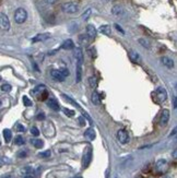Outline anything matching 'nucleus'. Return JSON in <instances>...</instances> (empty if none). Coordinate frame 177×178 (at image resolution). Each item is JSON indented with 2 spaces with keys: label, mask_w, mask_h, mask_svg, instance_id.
I'll use <instances>...</instances> for the list:
<instances>
[{
  "label": "nucleus",
  "mask_w": 177,
  "mask_h": 178,
  "mask_svg": "<svg viewBox=\"0 0 177 178\" xmlns=\"http://www.w3.org/2000/svg\"><path fill=\"white\" fill-rule=\"evenodd\" d=\"M47 106L49 107V108H52L53 110H59L58 102H57L56 100H54V98H50V100L47 101Z\"/></svg>",
  "instance_id": "16"
},
{
  "label": "nucleus",
  "mask_w": 177,
  "mask_h": 178,
  "mask_svg": "<svg viewBox=\"0 0 177 178\" xmlns=\"http://www.w3.org/2000/svg\"><path fill=\"white\" fill-rule=\"evenodd\" d=\"M27 19V12L25 9L23 8H19V9L16 10L14 12V21H16L18 24H22L26 21Z\"/></svg>",
  "instance_id": "1"
},
{
  "label": "nucleus",
  "mask_w": 177,
  "mask_h": 178,
  "mask_svg": "<svg viewBox=\"0 0 177 178\" xmlns=\"http://www.w3.org/2000/svg\"><path fill=\"white\" fill-rule=\"evenodd\" d=\"M79 40H80L81 44L86 45L89 43V40H87V35H80L79 36Z\"/></svg>",
  "instance_id": "28"
},
{
  "label": "nucleus",
  "mask_w": 177,
  "mask_h": 178,
  "mask_svg": "<svg viewBox=\"0 0 177 178\" xmlns=\"http://www.w3.org/2000/svg\"><path fill=\"white\" fill-rule=\"evenodd\" d=\"M100 32L104 35H110L112 33V29H110V25L108 24H104V25H101L100 26Z\"/></svg>",
  "instance_id": "18"
},
{
  "label": "nucleus",
  "mask_w": 177,
  "mask_h": 178,
  "mask_svg": "<svg viewBox=\"0 0 177 178\" xmlns=\"http://www.w3.org/2000/svg\"><path fill=\"white\" fill-rule=\"evenodd\" d=\"M2 178H13V177H11V176H9V175H8V176H3Z\"/></svg>",
  "instance_id": "45"
},
{
  "label": "nucleus",
  "mask_w": 177,
  "mask_h": 178,
  "mask_svg": "<svg viewBox=\"0 0 177 178\" xmlns=\"http://www.w3.org/2000/svg\"><path fill=\"white\" fill-rule=\"evenodd\" d=\"M1 104H2V103H1V102H0V106H1Z\"/></svg>",
  "instance_id": "47"
},
{
  "label": "nucleus",
  "mask_w": 177,
  "mask_h": 178,
  "mask_svg": "<svg viewBox=\"0 0 177 178\" xmlns=\"http://www.w3.org/2000/svg\"><path fill=\"white\" fill-rule=\"evenodd\" d=\"M46 3H48V5H54V3H56L58 0H45Z\"/></svg>",
  "instance_id": "41"
},
{
  "label": "nucleus",
  "mask_w": 177,
  "mask_h": 178,
  "mask_svg": "<svg viewBox=\"0 0 177 178\" xmlns=\"http://www.w3.org/2000/svg\"><path fill=\"white\" fill-rule=\"evenodd\" d=\"M96 34H97V31H96V29H95L94 25H92V24L87 25L86 26V35L89 36V37L94 38L95 36H96Z\"/></svg>",
  "instance_id": "10"
},
{
  "label": "nucleus",
  "mask_w": 177,
  "mask_h": 178,
  "mask_svg": "<svg viewBox=\"0 0 177 178\" xmlns=\"http://www.w3.org/2000/svg\"><path fill=\"white\" fill-rule=\"evenodd\" d=\"M79 124H80V126H84L85 125V120L84 118L81 116V117H79Z\"/></svg>",
  "instance_id": "39"
},
{
  "label": "nucleus",
  "mask_w": 177,
  "mask_h": 178,
  "mask_svg": "<svg viewBox=\"0 0 177 178\" xmlns=\"http://www.w3.org/2000/svg\"><path fill=\"white\" fill-rule=\"evenodd\" d=\"M96 83H97V80H96L95 77H91V78H89V84H90L91 87H96Z\"/></svg>",
  "instance_id": "27"
},
{
  "label": "nucleus",
  "mask_w": 177,
  "mask_h": 178,
  "mask_svg": "<svg viewBox=\"0 0 177 178\" xmlns=\"http://www.w3.org/2000/svg\"><path fill=\"white\" fill-rule=\"evenodd\" d=\"M162 63H163V65L165 66V67H167V68H173L174 67V61H173V59L172 58H170V57H162Z\"/></svg>",
  "instance_id": "17"
},
{
  "label": "nucleus",
  "mask_w": 177,
  "mask_h": 178,
  "mask_svg": "<svg viewBox=\"0 0 177 178\" xmlns=\"http://www.w3.org/2000/svg\"><path fill=\"white\" fill-rule=\"evenodd\" d=\"M139 44H141L143 47H147V48H150V43L147 40H143V38H140L139 40Z\"/></svg>",
  "instance_id": "30"
},
{
  "label": "nucleus",
  "mask_w": 177,
  "mask_h": 178,
  "mask_svg": "<svg viewBox=\"0 0 177 178\" xmlns=\"http://www.w3.org/2000/svg\"><path fill=\"white\" fill-rule=\"evenodd\" d=\"M38 156H40V157H49L50 151L49 150H47V151H45V152H40V153L38 154Z\"/></svg>",
  "instance_id": "33"
},
{
  "label": "nucleus",
  "mask_w": 177,
  "mask_h": 178,
  "mask_svg": "<svg viewBox=\"0 0 177 178\" xmlns=\"http://www.w3.org/2000/svg\"><path fill=\"white\" fill-rule=\"evenodd\" d=\"M74 58H76L77 63H81L83 61V53L81 48H76L74 49Z\"/></svg>",
  "instance_id": "13"
},
{
  "label": "nucleus",
  "mask_w": 177,
  "mask_h": 178,
  "mask_svg": "<svg viewBox=\"0 0 177 178\" xmlns=\"http://www.w3.org/2000/svg\"><path fill=\"white\" fill-rule=\"evenodd\" d=\"M77 82H80L81 78H82V63H77Z\"/></svg>",
  "instance_id": "21"
},
{
  "label": "nucleus",
  "mask_w": 177,
  "mask_h": 178,
  "mask_svg": "<svg viewBox=\"0 0 177 178\" xmlns=\"http://www.w3.org/2000/svg\"><path fill=\"white\" fill-rule=\"evenodd\" d=\"M16 130H18V131H20V132H24L25 128H24V126H22V125H18V126H16Z\"/></svg>",
  "instance_id": "37"
},
{
  "label": "nucleus",
  "mask_w": 177,
  "mask_h": 178,
  "mask_svg": "<svg viewBox=\"0 0 177 178\" xmlns=\"http://www.w3.org/2000/svg\"><path fill=\"white\" fill-rule=\"evenodd\" d=\"M21 174H22L23 176H24V175H27V174H34L33 167H31V166L23 167V168L21 169Z\"/></svg>",
  "instance_id": "24"
},
{
  "label": "nucleus",
  "mask_w": 177,
  "mask_h": 178,
  "mask_svg": "<svg viewBox=\"0 0 177 178\" xmlns=\"http://www.w3.org/2000/svg\"><path fill=\"white\" fill-rule=\"evenodd\" d=\"M117 139L121 144H126V143L129 142V134L125 129H120L117 132Z\"/></svg>",
  "instance_id": "5"
},
{
  "label": "nucleus",
  "mask_w": 177,
  "mask_h": 178,
  "mask_svg": "<svg viewBox=\"0 0 177 178\" xmlns=\"http://www.w3.org/2000/svg\"><path fill=\"white\" fill-rule=\"evenodd\" d=\"M170 120V110L168 109H163L160 118V126H166Z\"/></svg>",
  "instance_id": "8"
},
{
  "label": "nucleus",
  "mask_w": 177,
  "mask_h": 178,
  "mask_svg": "<svg viewBox=\"0 0 177 178\" xmlns=\"http://www.w3.org/2000/svg\"><path fill=\"white\" fill-rule=\"evenodd\" d=\"M0 29L2 31H9L10 30L9 18L5 13H0Z\"/></svg>",
  "instance_id": "4"
},
{
  "label": "nucleus",
  "mask_w": 177,
  "mask_h": 178,
  "mask_svg": "<svg viewBox=\"0 0 177 178\" xmlns=\"http://www.w3.org/2000/svg\"><path fill=\"white\" fill-rule=\"evenodd\" d=\"M23 104L25 105V106L26 107H30V106H32V105H33V103H32V101L30 100L29 97H27V96H23Z\"/></svg>",
  "instance_id": "26"
},
{
  "label": "nucleus",
  "mask_w": 177,
  "mask_h": 178,
  "mask_svg": "<svg viewBox=\"0 0 177 178\" xmlns=\"http://www.w3.org/2000/svg\"><path fill=\"white\" fill-rule=\"evenodd\" d=\"M61 10L65 13H77L79 11V5L77 2H66L61 6Z\"/></svg>",
  "instance_id": "2"
},
{
  "label": "nucleus",
  "mask_w": 177,
  "mask_h": 178,
  "mask_svg": "<svg viewBox=\"0 0 177 178\" xmlns=\"http://www.w3.org/2000/svg\"><path fill=\"white\" fill-rule=\"evenodd\" d=\"M76 178H82V177H76Z\"/></svg>",
  "instance_id": "48"
},
{
  "label": "nucleus",
  "mask_w": 177,
  "mask_h": 178,
  "mask_svg": "<svg viewBox=\"0 0 177 178\" xmlns=\"http://www.w3.org/2000/svg\"><path fill=\"white\" fill-rule=\"evenodd\" d=\"M31 134H33V136H35V137H38V136H40V130H38L36 127H32L31 128Z\"/></svg>",
  "instance_id": "35"
},
{
  "label": "nucleus",
  "mask_w": 177,
  "mask_h": 178,
  "mask_svg": "<svg viewBox=\"0 0 177 178\" xmlns=\"http://www.w3.org/2000/svg\"><path fill=\"white\" fill-rule=\"evenodd\" d=\"M91 13H92V10H91V9H87V10H86V11H85V12H84V13H83V16H82L83 20H84V21H86V20H87V19L90 18Z\"/></svg>",
  "instance_id": "29"
},
{
  "label": "nucleus",
  "mask_w": 177,
  "mask_h": 178,
  "mask_svg": "<svg viewBox=\"0 0 177 178\" xmlns=\"http://www.w3.org/2000/svg\"><path fill=\"white\" fill-rule=\"evenodd\" d=\"M129 58L131 59V61L133 63H140V55L135 50H129Z\"/></svg>",
  "instance_id": "15"
},
{
  "label": "nucleus",
  "mask_w": 177,
  "mask_h": 178,
  "mask_svg": "<svg viewBox=\"0 0 177 178\" xmlns=\"http://www.w3.org/2000/svg\"><path fill=\"white\" fill-rule=\"evenodd\" d=\"M1 91H3V92H10V91H11V85H10V84H3V85H1Z\"/></svg>",
  "instance_id": "34"
},
{
  "label": "nucleus",
  "mask_w": 177,
  "mask_h": 178,
  "mask_svg": "<svg viewBox=\"0 0 177 178\" xmlns=\"http://www.w3.org/2000/svg\"><path fill=\"white\" fill-rule=\"evenodd\" d=\"M112 13L114 14L115 16H117V18H121V16H123L126 14V10L123 6L116 5L112 8Z\"/></svg>",
  "instance_id": "7"
},
{
  "label": "nucleus",
  "mask_w": 177,
  "mask_h": 178,
  "mask_svg": "<svg viewBox=\"0 0 177 178\" xmlns=\"http://www.w3.org/2000/svg\"><path fill=\"white\" fill-rule=\"evenodd\" d=\"M84 137L87 139V140L90 141H93L95 139V131L93 128H89V129H86V131L84 132Z\"/></svg>",
  "instance_id": "14"
},
{
  "label": "nucleus",
  "mask_w": 177,
  "mask_h": 178,
  "mask_svg": "<svg viewBox=\"0 0 177 178\" xmlns=\"http://www.w3.org/2000/svg\"><path fill=\"white\" fill-rule=\"evenodd\" d=\"M24 139H23V137H21V136H18L16 139H14V143H16V145H23L24 144Z\"/></svg>",
  "instance_id": "25"
},
{
  "label": "nucleus",
  "mask_w": 177,
  "mask_h": 178,
  "mask_svg": "<svg viewBox=\"0 0 177 178\" xmlns=\"http://www.w3.org/2000/svg\"><path fill=\"white\" fill-rule=\"evenodd\" d=\"M91 160H92V149L91 148H87L86 151L83 154V158H82V167L85 168L90 165Z\"/></svg>",
  "instance_id": "3"
},
{
  "label": "nucleus",
  "mask_w": 177,
  "mask_h": 178,
  "mask_svg": "<svg viewBox=\"0 0 177 178\" xmlns=\"http://www.w3.org/2000/svg\"><path fill=\"white\" fill-rule=\"evenodd\" d=\"M104 1H108V0H104Z\"/></svg>",
  "instance_id": "49"
},
{
  "label": "nucleus",
  "mask_w": 177,
  "mask_h": 178,
  "mask_svg": "<svg viewBox=\"0 0 177 178\" xmlns=\"http://www.w3.org/2000/svg\"><path fill=\"white\" fill-rule=\"evenodd\" d=\"M91 101H92V104L93 105H100L101 104V95H100V93L99 92H96V91H94L92 93V96H91Z\"/></svg>",
  "instance_id": "12"
},
{
  "label": "nucleus",
  "mask_w": 177,
  "mask_h": 178,
  "mask_svg": "<svg viewBox=\"0 0 177 178\" xmlns=\"http://www.w3.org/2000/svg\"><path fill=\"white\" fill-rule=\"evenodd\" d=\"M155 96L160 103L165 102L166 98H167V92L164 87H157L156 91H155Z\"/></svg>",
  "instance_id": "6"
},
{
  "label": "nucleus",
  "mask_w": 177,
  "mask_h": 178,
  "mask_svg": "<svg viewBox=\"0 0 177 178\" xmlns=\"http://www.w3.org/2000/svg\"><path fill=\"white\" fill-rule=\"evenodd\" d=\"M23 178H34V174H27L23 176Z\"/></svg>",
  "instance_id": "42"
},
{
  "label": "nucleus",
  "mask_w": 177,
  "mask_h": 178,
  "mask_svg": "<svg viewBox=\"0 0 177 178\" xmlns=\"http://www.w3.org/2000/svg\"><path fill=\"white\" fill-rule=\"evenodd\" d=\"M52 78L55 81H58V82H63L65 80V77L61 74V72L59 70H52Z\"/></svg>",
  "instance_id": "11"
},
{
  "label": "nucleus",
  "mask_w": 177,
  "mask_h": 178,
  "mask_svg": "<svg viewBox=\"0 0 177 178\" xmlns=\"http://www.w3.org/2000/svg\"><path fill=\"white\" fill-rule=\"evenodd\" d=\"M31 143L34 145L35 148H37V149H40V148L44 147V142H43L42 140H40V139H32L31 140Z\"/></svg>",
  "instance_id": "23"
},
{
  "label": "nucleus",
  "mask_w": 177,
  "mask_h": 178,
  "mask_svg": "<svg viewBox=\"0 0 177 178\" xmlns=\"http://www.w3.org/2000/svg\"><path fill=\"white\" fill-rule=\"evenodd\" d=\"M3 138H5L6 142L9 143L10 141H11V139H12V132H11V130H9V129H5V130H3Z\"/></svg>",
  "instance_id": "22"
},
{
  "label": "nucleus",
  "mask_w": 177,
  "mask_h": 178,
  "mask_svg": "<svg viewBox=\"0 0 177 178\" xmlns=\"http://www.w3.org/2000/svg\"><path fill=\"white\" fill-rule=\"evenodd\" d=\"M47 97V92H43V95H42V100H45Z\"/></svg>",
  "instance_id": "43"
},
{
  "label": "nucleus",
  "mask_w": 177,
  "mask_h": 178,
  "mask_svg": "<svg viewBox=\"0 0 177 178\" xmlns=\"http://www.w3.org/2000/svg\"><path fill=\"white\" fill-rule=\"evenodd\" d=\"M18 156H19V157H25V156H26V152H25V151H21V152H19Z\"/></svg>",
  "instance_id": "40"
},
{
  "label": "nucleus",
  "mask_w": 177,
  "mask_h": 178,
  "mask_svg": "<svg viewBox=\"0 0 177 178\" xmlns=\"http://www.w3.org/2000/svg\"><path fill=\"white\" fill-rule=\"evenodd\" d=\"M115 27H116V30H117V31H119V32H120L121 34H125V31H123V30L121 29V26H120V25H118V24H115Z\"/></svg>",
  "instance_id": "38"
},
{
  "label": "nucleus",
  "mask_w": 177,
  "mask_h": 178,
  "mask_svg": "<svg viewBox=\"0 0 177 178\" xmlns=\"http://www.w3.org/2000/svg\"><path fill=\"white\" fill-rule=\"evenodd\" d=\"M174 108H176V97L174 96Z\"/></svg>",
  "instance_id": "44"
},
{
  "label": "nucleus",
  "mask_w": 177,
  "mask_h": 178,
  "mask_svg": "<svg viewBox=\"0 0 177 178\" xmlns=\"http://www.w3.org/2000/svg\"><path fill=\"white\" fill-rule=\"evenodd\" d=\"M163 178H172L170 176H165V177H163Z\"/></svg>",
  "instance_id": "46"
},
{
  "label": "nucleus",
  "mask_w": 177,
  "mask_h": 178,
  "mask_svg": "<svg viewBox=\"0 0 177 178\" xmlns=\"http://www.w3.org/2000/svg\"><path fill=\"white\" fill-rule=\"evenodd\" d=\"M50 37L49 33H42V34H37L36 36H34L32 38V42L33 43H37V42H44V40H48Z\"/></svg>",
  "instance_id": "9"
},
{
  "label": "nucleus",
  "mask_w": 177,
  "mask_h": 178,
  "mask_svg": "<svg viewBox=\"0 0 177 178\" xmlns=\"http://www.w3.org/2000/svg\"><path fill=\"white\" fill-rule=\"evenodd\" d=\"M63 113H65L68 117H72V116H74V114H76L74 113V110H71V109H68V108L63 109Z\"/></svg>",
  "instance_id": "31"
},
{
  "label": "nucleus",
  "mask_w": 177,
  "mask_h": 178,
  "mask_svg": "<svg viewBox=\"0 0 177 178\" xmlns=\"http://www.w3.org/2000/svg\"><path fill=\"white\" fill-rule=\"evenodd\" d=\"M37 119H38V120H44V119H45V114H44V113H40L37 115Z\"/></svg>",
  "instance_id": "36"
},
{
  "label": "nucleus",
  "mask_w": 177,
  "mask_h": 178,
  "mask_svg": "<svg viewBox=\"0 0 177 178\" xmlns=\"http://www.w3.org/2000/svg\"><path fill=\"white\" fill-rule=\"evenodd\" d=\"M166 166H167V161L166 160H160L157 161L156 163V168L159 169L160 171H163L166 169Z\"/></svg>",
  "instance_id": "20"
},
{
  "label": "nucleus",
  "mask_w": 177,
  "mask_h": 178,
  "mask_svg": "<svg viewBox=\"0 0 177 178\" xmlns=\"http://www.w3.org/2000/svg\"><path fill=\"white\" fill-rule=\"evenodd\" d=\"M59 71L61 72V74H63V77H68L70 74V72H69V70L67 69V68H60V69H59Z\"/></svg>",
  "instance_id": "32"
},
{
  "label": "nucleus",
  "mask_w": 177,
  "mask_h": 178,
  "mask_svg": "<svg viewBox=\"0 0 177 178\" xmlns=\"http://www.w3.org/2000/svg\"><path fill=\"white\" fill-rule=\"evenodd\" d=\"M61 48L67 49V50H69V49H73L74 48V43L72 42L71 40H65V42L63 43V45H61Z\"/></svg>",
  "instance_id": "19"
}]
</instances>
